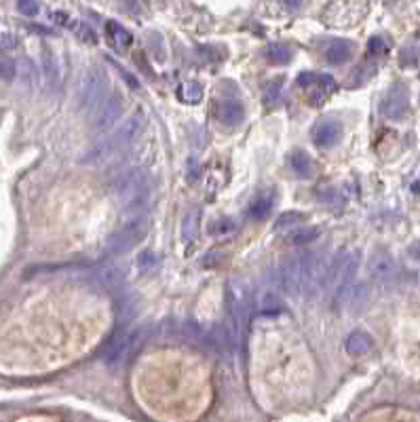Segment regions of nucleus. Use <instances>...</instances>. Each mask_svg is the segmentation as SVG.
<instances>
[{"mask_svg": "<svg viewBox=\"0 0 420 422\" xmlns=\"http://www.w3.org/2000/svg\"><path fill=\"white\" fill-rule=\"evenodd\" d=\"M277 285L285 296L300 294V275H298V255H287L277 270Z\"/></svg>", "mask_w": 420, "mask_h": 422, "instance_id": "nucleus-9", "label": "nucleus"}, {"mask_svg": "<svg viewBox=\"0 0 420 422\" xmlns=\"http://www.w3.org/2000/svg\"><path fill=\"white\" fill-rule=\"evenodd\" d=\"M351 53H353V47L351 42L347 40H332L325 49V59L332 64V66H340L344 61L351 59Z\"/></svg>", "mask_w": 420, "mask_h": 422, "instance_id": "nucleus-17", "label": "nucleus"}, {"mask_svg": "<svg viewBox=\"0 0 420 422\" xmlns=\"http://www.w3.org/2000/svg\"><path fill=\"white\" fill-rule=\"evenodd\" d=\"M313 142L319 148H332L340 142L342 138V127L336 121H319L313 129H311Z\"/></svg>", "mask_w": 420, "mask_h": 422, "instance_id": "nucleus-14", "label": "nucleus"}, {"mask_svg": "<svg viewBox=\"0 0 420 422\" xmlns=\"http://www.w3.org/2000/svg\"><path fill=\"white\" fill-rule=\"evenodd\" d=\"M281 87H283V78H272L266 87H264V104L268 108H275L281 100Z\"/></svg>", "mask_w": 420, "mask_h": 422, "instance_id": "nucleus-25", "label": "nucleus"}, {"mask_svg": "<svg viewBox=\"0 0 420 422\" xmlns=\"http://www.w3.org/2000/svg\"><path fill=\"white\" fill-rule=\"evenodd\" d=\"M359 251H340L330 268L328 275V283H330V291H332V300L336 306H342L347 291L351 289V285L355 283V275L359 268Z\"/></svg>", "mask_w": 420, "mask_h": 422, "instance_id": "nucleus-2", "label": "nucleus"}, {"mask_svg": "<svg viewBox=\"0 0 420 422\" xmlns=\"http://www.w3.org/2000/svg\"><path fill=\"white\" fill-rule=\"evenodd\" d=\"M15 74H17L15 61L11 57H6V55H0V78L2 80H11V78H15Z\"/></svg>", "mask_w": 420, "mask_h": 422, "instance_id": "nucleus-29", "label": "nucleus"}, {"mask_svg": "<svg viewBox=\"0 0 420 422\" xmlns=\"http://www.w3.org/2000/svg\"><path fill=\"white\" fill-rule=\"evenodd\" d=\"M368 270H370V277L374 281L385 283V281H389L397 275V262L389 251H376L368 262Z\"/></svg>", "mask_w": 420, "mask_h": 422, "instance_id": "nucleus-12", "label": "nucleus"}, {"mask_svg": "<svg viewBox=\"0 0 420 422\" xmlns=\"http://www.w3.org/2000/svg\"><path fill=\"white\" fill-rule=\"evenodd\" d=\"M408 255H410L412 260H416V262H420V241H416V243H412V245L408 247Z\"/></svg>", "mask_w": 420, "mask_h": 422, "instance_id": "nucleus-34", "label": "nucleus"}, {"mask_svg": "<svg viewBox=\"0 0 420 422\" xmlns=\"http://www.w3.org/2000/svg\"><path fill=\"white\" fill-rule=\"evenodd\" d=\"M289 163H292V169L296 171L298 178L308 180V178L313 176V161H311V157H308L304 150H296V152H292Z\"/></svg>", "mask_w": 420, "mask_h": 422, "instance_id": "nucleus-19", "label": "nucleus"}, {"mask_svg": "<svg viewBox=\"0 0 420 422\" xmlns=\"http://www.w3.org/2000/svg\"><path fill=\"white\" fill-rule=\"evenodd\" d=\"M262 311H264L266 315L281 313V311H283V302H281V298H279L275 291H266L264 298H262Z\"/></svg>", "mask_w": 420, "mask_h": 422, "instance_id": "nucleus-27", "label": "nucleus"}, {"mask_svg": "<svg viewBox=\"0 0 420 422\" xmlns=\"http://www.w3.org/2000/svg\"><path fill=\"white\" fill-rule=\"evenodd\" d=\"M178 97H180V102L193 106V104H197V102L203 100V87L199 83H195V80H188V83H184L178 89Z\"/></svg>", "mask_w": 420, "mask_h": 422, "instance_id": "nucleus-21", "label": "nucleus"}, {"mask_svg": "<svg viewBox=\"0 0 420 422\" xmlns=\"http://www.w3.org/2000/svg\"><path fill=\"white\" fill-rule=\"evenodd\" d=\"M95 279L102 287L106 289H116L125 283V270L119 266V264H106V266H100L97 272H95Z\"/></svg>", "mask_w": 420, "mask_h": 422, "instance_id": "nucleus-16", "label": "nucleus"}, {"mask_svg": "<svg viewBox=\"0 0 420 422\" xmlns=\"http://www.w3.org/2000/svg\"><path fill=\"white\" fill-rule=\"evenodd\" d=\"M317 236H319V228L306 226V228H298V230H294V232L287 236V241L294 243V245H302V243H311V241H315Z\"/></svg>", "mask_w": 420, "mask_h": 422, "instance_id": "nucleus-26", "label": "nucleus"}, {"mask_svg": "<svg viewBox=\"0 0 420 422\" xmlns=\"http://www.w3.org/2000/svg\"><path fill=\"white\" fill-rule=\"evenodd\" d=\"M300 219H304V213H298V211H285V213L279 215L275 228H287V226H292V224H296V222H300Z\"/></svg>", "mask_w": 420, "mask_h": 422, "instance_id": "nucleus-30", "label": "nucleus"}, {"mask_svg": "<svg viewBox=\"0 0 420 422\" xmlns=\"http://www.w3.org/2000/svg\"><path fill=\"white\" fill-rule=\"evenodd\" d=\"M266 57H268V61L275 64V66H287V64L292 61L294 53H292L289 47H283V44H270L268 51H266Z\"/></svg>", "mask_w": 420, "mask_h": 422, "instance_id": "nucleus-22", "label": "nucleus"}, {"mask_svg": "<svg viewBox=\"0 0 420 422\" xmlns=\"http://www.w3.org/2000/svg\"><path fill=\"white\" fill-rule=\"evenodd\" d=\"M142 129H144V114L138 112V114H133L129 121H125L119 129H114L106 140H102V142L85 157V163H100V161H104V159H108V157H112V155H116V152L129 148V146L140 138Z\"/></svg>", "mask_w": 420, "mask_h": 422, "instance_id": "nucleus-1", "label": "nucleus"}, {"mask_svg": "<svg viewBox=\"0 0 420 422\" xmlns=\"http://www.w3.org/2000/svg\"><path fill=\"white\" fill-rule=\"evenodd\" d=\"M383 49H385L383 38H372V40H370V51H372V53H383Z\"/></svg>", "mask_w": 420, "mask_h": 422, "instance_id": "nucleus-33", "label": "nucleus"}, {"mask_svg": "<svg viewBox=\"0 0 420 422\" xmlns=\"http://www.w3.org/2000/svg\"><path fill=\"white\" fill-rule=\"evenodd\" d=\"M106 32H108V40H110L112 49H116V51H127V49H129V44H131L133 38H131V34H129L123 25L110 21V23L106 25Z\"/></svg>", "mask_w": 420, "mask_h": 422, "instance_id": "nucleus-18", "label": "nucleus"}, {"mask_svg": "<svg viewBox=\"0 0 420 422\" xmlns=\"http://www.w3.org/2000/svg\"><path fill=\"white\" fill-rule=\"evenodd\" d=\"M148 232V217L146 215H133L123 228H119L106 243V249L110 253H125L129 249H133L142 239L144 234Z\"/></svg>", "mask_w": 420, "mask_h": 422, "instance_id": "nucleus-7", "label": "nucleus"}, {"mask_svg": "<svg viewBox=\"0 0 420 422\" xmlns=\"http://www.w3.org/2000/svg\"><path fill=\"white\" fill-rule=\"evenodd\" d=\"M150 199V180L142 169L127 171L119 182V201L123 210L138 213Z\"/></svg>", "mask_w": 420, "mask_h": 422, "instance_id": "nucleus-5", "label": "nucleus"}, {"mask_svg": "<svg viewBox=\"0 0 420 422\" xmlns=\"http://www.w3.org/2000/svg\"><path fill=\"white\" fill-rule=\"evenodd\" d=\"M408 91L406 87L402 85H393L385 97H383V104H380V110L387 119H402L406 112H408Z\"/></svg>", "mask_w": 420, "mask_h": 422, "instance_id": "nucleus-10", "label": "nucleus"}, {"mask_svg": "<svg viewBox=\"0 0 420 422\" xmlns=\"http://www.w3.org/2000/svg\"><path fill=\"white\" fill-rule=\"evenodd\" d=\"M370 346H372V338L366 332H353L344 344L347 353H351V355H364L370 351Z\"/></svg>", "mask_w": 420, "mask_h": 422, "instance_id": "nucleus-20", "label": "nucleus"}, {"mask_svg": "<svg viewBox=\"0 0 420 422\" xmlns=\"http://www.w3.org/2000/svg\"><path fill=\"white\" fill-rule=\"evenodd\" d=\"M125 108L123 95L119 91H110L106 95V100L100 104V108L93 112V129L95 131H108L112 129V125L121 119Z\"/></svg>", "mask_w": 420, "mask_h": 422, "instance_id": "nucleus-8", "label": "nucleus"}, {"mask_svg": "<svg viewBox=\"0 0 420 422\" xmlns=\"http://www.w3.org/2000/svg\"><path fill=\"white\" fill-rule=\"evenodd\" d=\"M159 264V255L155 253V251H150V249H146V251H142L140 255H138V266L142 268V270H152L155 266Z\"/></svg>", "mask_w": 420, "mask_h": 422, "instance_id": "nucleus-28", "label": "nucleus"}, {"mask_svg": "<svg viewBox=\"0 0 420 422\" xmlns=\"http://www.w3.org/2000/svg\"><path fill=\"white\" fill-rule=\"evenodd\" d=\"M243 119H245V108L239 102L226 100L217 106V121L224 127H236L243 123Z\"/></svg>", "mask_w": 420, "mask_h": 422, "instance_id": "nucleus-15", "label": "nucleus"}, {"mask_svg": "<svg viewBox=\"0 0 420 422\" xmlns=\"http://www.w3.org/2000/svg\"><path fill=\"white\" fill-rule=\"evenodd\" d=\"M298 275H300V294H306V296L319 294L325 287L328 275H330L325 255L313 253V251L300 253L298 255Z\"/></svg>", "mask_w": 420, "mask_h": 422, "instance_id": "nucleus-4", "label": "nucleus"}, {"mask_svg": "<svg viewBox=\"0 0 420 422\" xmlns=\"http://www.w3.org/2000/svg\"><path fill=\"white\" fill-rule=\"evenodd\" d=\"M304 80H311V83H313V85H304L306 91H308V102H311V106H323V102L330 97V93H334V87H336L334 78H332V76H325V74H321V76L302 74V76H300V83H304Z\"/></svg>", "mask_w": 420, "mask_h": 422, "instance_id": "nucleus-11", "label": "nucleus"}, {"mask_svg": "<svg viewBox=\"0 0 420 422\" xmlns=\"http://www.w3.org/2000/svg\"><path fill=\"white\" fill-rule=\"evenodd\" d=\"M272 210V197L270 195H262V197H258L251 205H249V217H253V219H264V217H268V213Z\"/></svg>", "mask_w": 420, "mask_h": 422, "instance_id": "nucleus-23", "label": "nucleus"}, {"mask_svg": "<svg viewBox=\"0 0 420 422\" xmlns=\"http://www.w3.org/2000/svg\"><path fill=\"white\" fill-rule=\"evenodd\" d=\"M40 64H42V78H44V85L47 89L53 93L59 89L61 85V66H59V59L55 55V51L51 47H42V53H40Z\"/></svg>", "mask_w": 420, "mask_h": 422, "instance_id": "nucleus-13", "label": "nucleus"}, {"mask_svg": "<svg viewBox=\"0 0 420 422\" xmlns=\"http://www.w3.org/2000/svg\"><path fill=\"white\" fill-rule=\"evenodd\" d=\"M110 93V80L102 66H91L80 80L78 87V108L83 114L93 116V112L100 108V104Z\"/></svg>", "mask_w": 420, "mask_h": 422, "instance_id": "nucleus-3", "label": "nucleus"}, {"mask_svg": "<svg viewBox=\"0 0 420 422\" xmlns=\"http://www.w3.org/2000/svg\"><path fill=\"white\" fill-rule=\"evenodd\" d=\"M197 232H199V211H191L182 222V239L191 243L197 239Z\"/></svg>", "mask_w": 420, "mask_h": 422, "instance_id": "nucleus-24", "label": "nucleus"}, {"mask_svg": "<svg viewBox=\"0 0 420 422\" xmlns=\"http://www.w3.org/2000/svg\"><path fill=\"white\" fill-rule=\"evenodd\" d=\"M144 340V330H136L129 332L125 330V325H119L116 332L108 338V342L102 349V359L108 366H119L123 363L129 355H133L138 351V346Z\"/></svg>", "mask_w": 420, "mask_h": 422, "instance_id": "nucleus-6", "label": "nucleus"}, {"mask_svg": "<svg viewBox=\"0 0 420 422\" xmlns=\"http://www.w3.org/2000/svg\"><path fill=\"white\" fill-rule=\"evenodd\" d=\"M17 8H19V13L21 15H25V17H34V15H38V0H17Z\"/></svg>", "mask_w": 420, "mask_h": 422, "instance_id": "nucleus-31", "label": "nucleus"}, {"mask_svg": "<svg viewBox=\"0 0 420 422\" xmlns=\"http://www.w3.org/2000/svg\"><path fill=\"white\" fill-rule=\"evenodd\" d=\"M234 228V224H232V219H217L215 224H211L210 232L211 234H226V232H230Z\"/></svg>", "mask_w": 420, "mask_h": 422, "instance_id": "nucleus-32", "label": "nucleus"}]
</instances>
